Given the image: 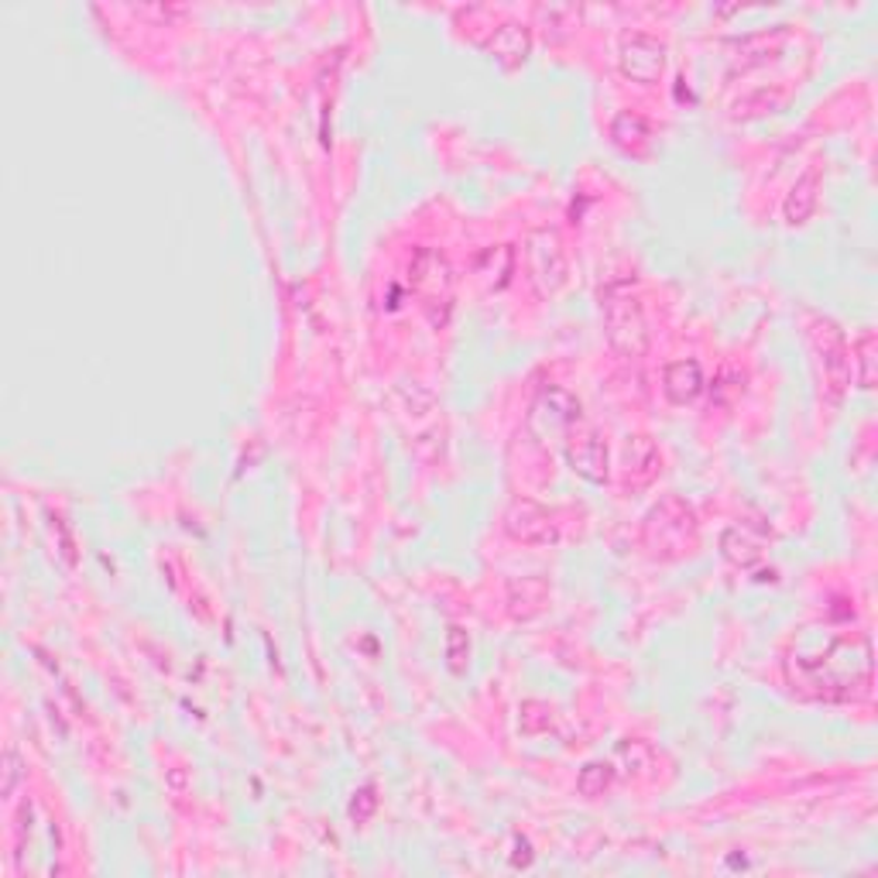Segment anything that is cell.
<instances>
[{
    "instance_id": "cell-1",
    "label": "cell",
    "mask_w": 878,
    "mask_h": 878,
    "mask_svg": "<svg viewBox=\"0 0 878 878\" xmlns=\"http://www.w3.org/2000/svg\"><path fill=\"white\" fill-rule=\"evenodd\" d=\"M789 680L824 700H855L871 690V642L868 636L830 639L824 652L793 655Z\"/></svg>"
},
{
    "instance_id": "cell-2",
    "label": "cell",
    "mask_w": 878,
    "mask_h": 878,
    "mask_svg": "<svg viewBox=\"0 0 878 878\" xmlns=\"http://www.w3.org/2000/svg\"><path fill=\"white\" fill-rule=\"evenodd\" d=\"M605 316V337L621 358H645L649 350V323L639 299L628 292V286H608L601 296Z\"/></svg>"
},
{
    "instance_id": "cell-3",
    "label": "cell",
    "mask_w": 878,
    "mask_h": 878,
    "mask_svg": "<svg viewBox=\"0 0 878 878\" xmlns=\"http://www.w3.org/2000/svg\"><path fill=\"white\" fill-rule=\"evenodd\" d=\"M412 289L423 299L430 320L443 327L453 309V268L440 251H419L412 261Z\"/></svg>"
},
{
    "instance_id": "cell-4",
    "label": "cell",
    "mask_w": 878,
    "mask_h": 878,
    "mask_svg": "<svg viewBox=\"0 0 878 878\" xmlns=\"http://www.w3.org/2000/svg\"><path fill=\"white\" fill-rule=\"evenodd\" d=\"M806 320H810V340L820 354L827 389L834 399H840V392H845L848 381H851V350H848L845 330H840L834 320H827V316H817V312H806Z\"/></svg>"
},
{
    "instance_id": "cell-5",
    "label": "cell",
    "mask_w": 878,
    "mask_h": 878,
    "mask_svg": "<svg viewBox=\"0 0 878 878\" xmlns=\"http://www.w3.org/2000/svg\"><path fill=\"white\" fill-rule=\"evenodd\" d=\"M693 512L680 502V498H665L662 505H655L645 518V543L662 552V556H673V552H683L690 543H693Z\"/></svg>"
},
{
    "instance_id": "cell-6",
    "label": "cell",
    "mask_w": 878,
    "mask_h": 878,
    "mask_svg": "<svg viewBox=\"0 0 878 878\" xmlns=\"http://www.w3.org/2000/svg\"><path fill=\"white\" fill-rule=\"evenodd\" d=\"M529 271H533V282L543 296H552L559 292V286L567 282V251L564 244H559L556 230H536L529 237Z\"/></svg>"
},
{
    "instance_id": "cell-7",
    "label": "cell",
    "mask_w": 878,
    "mask_h": 878,
    "mask_svg": "<svg viewBox=\"0 0 878 878\" xmlns=\"http://www.w3.org/2000/svg\"><path fill=\"white\" fill-rule=\"evenodd\" d=\"M618 62H621V73L628 80H636V83H655L662 76V69H665V45L655 39V34H645V31L624 34Z\"/></svg>"
},
{
    "instance_id": "cell-8",
    "label": "cell",
    "mask_w": 878,
    "mask_h": 878,
    "mask_svg": "<svg viewBox=\"0 0 878 878\" xmlns=\"http://www.w3.org/2000/svg\"><path fill=\"white\" fill-rule=\"evenodd\" d=\"M567 464L583 481L605 484L608 481V443H605V436L590 426L574 423L570 440H567Z\"/></svg>"
},
{
    "instance_id": "cell-9",
    "label": "cell",
    "mask_w": 878,
    "mask_h": 878,
    "mask_svg": "<svg viewBox=\"0 0 878 878\" xmlns=\"http://www.w3.org/2000/svg\"><path fill=\"white\" fill-rule=\"evenodd\" d=\"M505 533L525 546H556L559 543V525L536 502H512V508L505 512Z\"/></svg>"
},
{
    "instance_id": "cell-10",
    "label": "cell",
    "mask_w": 878,
    "mask_h": 878,
    "mask_svg": "<svg viewBox=\"0 0 878 878\" xmlns=\"http://www.w3.org/2000/svg\"><path fill=\"white\" fill-rule=\"evenodd\" d=\"M580 423V402L564 392V389H549L539 395V402L533 405V430L549 433L556 426H574Z\"/></svg>"
},
{
    "instance_id": "cell-11",
    "label": "cell",
    "mask_w": 878,
    "mask_h": 878,
    "mask_svg": "<svg viewBox=\"0 0 878 878\" xmlns=\"http://www.w3.org/2000/svg\"><path fill=\"white\" fill-rule=\"evenodd\" d=\"M662 392L673 405H690L704 392V371L696 361H673L662 371Z\"/></svg>"
},
{
    "instance_id": "cell-12",
    "label": "cell",
    "mask_w": 878,
    "mask_h": 878,
    "mask_svg": "<svg viewBox=\"0 0 878 878\" xmlns=\"http://www.w3.org/2000/svg\"><path fill=\"white\" fill-rule=\"evenodd\" d=\"M814 206H817V172L810 168V172L799 175V179H796L793 193H789L786 203H783V214H786L789 224H803L806 217L814 214Z\"/></svg>"
},
{
    "instance_id": "cell-13",
    "label": "cell",
    "mask_w": 878,
    "mask_h": 878,
    "mask_svg": "<svg viewBox=\"0 0 878 878\" xmlns=\"http://www.w3.org/2000/svg\"><path fill=\"white\" fill-rule=\"evenodd\" d=\"M512 271H515V251L505 248V244H502V248H487L481 255V261H477V275L484 278L490 289H505Z\"/></svg>"
},
{
    "instance_id": "cell-14",
    "label": "cell",
    "mask_w": 878,
    "mask_h": 878,
    "mask_svg": "<svg viewBox=\"0 0 878 878\" xmlns=\"http://www.w3.org/2000/svg\"><path fill=\"white\" fill-rule=\"evenodd\" d=\"M490 52L505 62H518L529 55V31L525 24H505L495 31V39H490Z\"/></svg>"
},
{
    "instance_id": "cell-15",
    "label": "cell",
    "mask_w": 878,
    "mask_h": 878,
    "mask_svg": "<svg viewBox=\"0 0 878 878\" xmlns=\"http://www.w3.org/2000/svg\"><path fill=\"white\" fill-rule=\"evenodd\" d=\"M624 456H628V477L636 474L639 481H649L659 467V453L645 436H628Z\"/></svg>"
},
{
    "instance_id": "cell-16",
    "label": "cell",
    "mask_w": 878,
    "mask_h": 878,
    "mask_svg": "<svg viewBox=\"0 0 878 878\" xmlns=\"http://www.w3.org/2000/svg\"><path fill=\"white\" fill-rule=\"evenodd\" d=\"M611 137H614V142H618L621 148H639V145L645 142V137H649V124H645L639 114L624 111V114L614 117V124H611Z\"/></svg>"
},
{
    "instance_id": "cell-17",
    "label": "cell",
    "mask_w": 878,
    "mask_h": 878,
    "mask_svg": "<svg viewBox=\"0 0 878 878\" xmlns=\"http://www.w3.org/2000/svg\"><path fill=\"white\" fill-rule=\"evenodd\" d=\"M611 779H614V768L608 765V762H590L583 772H580V779H577V789L583 793V796H601L608 786H611Z\"/></svg>"
},
{
    "instance_id": "cell-18",
    "label": "cell",
    "mask_w": 878,
    "mask_h": 878,
    "mask_svg": "<svg viewBox=\"0 0 878 878\" xmlns=\"http://www.w3.org/2000/svg\"><path fill=\"white\" fill-rule=\"evenodd\" d=\"M855 354H858V364H861V374H858V384L861 389H871V381H875V333H865L855 347Z\"/></svg>"
},
{
    "instance_id": "cell-19",
    "label": "cell",
    "mask_w": 878,
    "mask_h": 878,
    "mask_svg": "<svg viewBox=\"0 0 878 878\" xmlns=\"http://www.w3.org/2000/svg\"><path fill=\"white\" fill-rule=\"evenodd\" d=\"M471 655V642L461 628H450V639H446V659L453 670H464V659Z\"/></svg>"
},
{
    "instance_id": "cell-20",
    "label": "cell",
    "mask_w": 878,
    "mask_h": 878,
    "mask_svg": "<svg viewBox=\"0 0 878 878\" xmlns=\"http://www.w3.org/2000/svg\"><path fill=\"white\" fill-rule=\"evenodd\" d=\"M374 806H378V796H374L371 786H364L361 793H354V803H350V817H354L358 824H364L374 814Z\"/></svg>"
},
{
    "instance_id": "cell-21",
    "label": "cell",
    "mask_w": 878,
    "mask_h": 878,
    "mask_svg": "<svg viewBox=\"0 0 878 878\" xmlns=\"http://www.w3.org/2000/svg\"><path fill=\"white\" fill-rule=\"evenodd\" d=\"M18 776H21V762H18V752H14V748H8V755H4V796H11V793H14V786H18Z\"/></svg>"
}]
</instances>
